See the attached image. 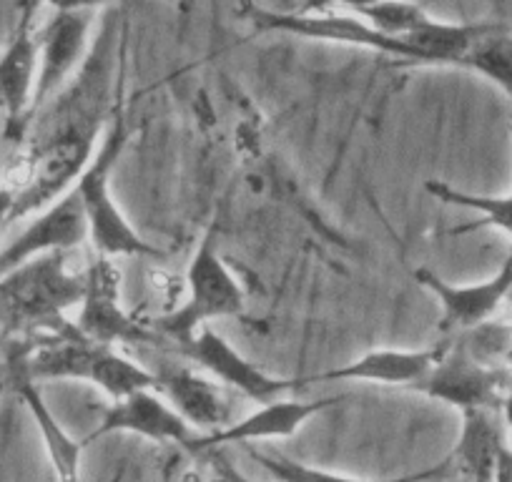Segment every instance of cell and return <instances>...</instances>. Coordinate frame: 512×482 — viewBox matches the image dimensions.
Returning a JSON list of instances; mask_svg holds the SVG:
<instances>
[{
    "mask_svg": "<svg viewBox=\"0 0 512 482\" xmlns=\"http://www.w3.org/2000/svg\"><path fill=\"white\" fill-rule=\"evenodd\" d=\"M239 16L256 33H284L309 41L342 43L384 53L410 66H455L460 68L477 38L495 23H452L430 18L407 36H384L352 11H269L244 0Z\"/></svg>",
    "mask_w": 512,
    "mask_h": 482,
    "instance_id": "obj_1",
    "label": "cell"
},
{
    "mask_svg": "<svg viewBox=\"0 0 512 482\" xmlns=\"http://www.w3.org/2000/svg\"><path fill=\"white\" fill-rule=\"evenodd\" d=\"M123 53L126 28L116 8H108L98 21L88 56L76 76L33 116L26 146H43L61 139L98 144L121 101Z\"/></svg>",
    "mask_w": 512,
    "mask_h": 482,
    "instance_id": "obj_2",
    "label": "cell"
},
{
    "mask_svg": "<svg viewBox=\"0 0 512 482\" xmlns=\"http://www.w3.org/2000/svg\"><path fill=\"white\" fill-rule=\"evenodd\" d=\"M71 252H51L0 277V332L3 337H53L71 329L68 309L81 307L88 264Z\"/></svg>",
    "mask_w": 512,
    "mask_h": 482,
    "instance_id": "obj_3",
    "label": "cell"
},
{
    "mask_svg": "<svg viewBox=\"0 0 512 482\" xmlns=\"http://www.w3.org/2000/svg\"><path fill=\"white\" fill-rule=\"evenodd\" d=\"M26 372L33 380H76L96 385L111 400L154 387V375L144 365L118 352L111 344L93 342L76 327L41 337L36 347H23Z\"/></svg>",
    "mask_w": 512,
    "mask_h": 482,
    "instance_id": "obj_4",
    "label": "cell"
},
{
    "mask_svg": "<svg viewBox=\"0 0 512 482\" xmlns=\"http://www.w3.org/2000/svg\"><path fill=\"white\" fill-rule=\"evenodd\" d=\"M131 136L128 129V118L123 113V103L118 101L116 111H113L111 121H108L106 131H103L98 149L93 154L91 164L86 166L81 176H78L76 186L86 209L88 229H91V244L96 254L108 259L116 257H164L159 247H151L149 241L128 224L123 211L118 209L116 199L111 191V176L116 169L118 159H121L126 141Z\"/></svg>",
    "mask_w": 512,
    "mask_h": 482,
    "instance_id": "obj_5",
    "label": "cell"
},
{
    "mask_svg": "<svg viewBox=\"0 0 512 482\" xmlns=\"http://www.w3.org/2000/svg\"><path fill=\"white\" fill-rule=\"evenodd\" d=\"M186 299L181 307L156 319L154 329L161 337H169L179 347L181 342L199 332L214 319L241 317L246 307V294L239 279L224 262L216 244V226H211L199 241L189 269H186Z\"/></svg>",
    "mask_w": 512,
    "mask_h": 482,
    "instance_id": "obj_6",
    "label": "cell"
},
{
    "mask_svg": "<svg viewBox=\"0 0 512 482\" xmlns=\"http://www.w3.org/2000/svg\"><path fill=\"white\" fill-rule=\"evenodd\" d=\"M96 26V8H56L46 26L38 31V78L33 91V116L76 76L86 61ZM28 136V134H26Z\"/></svg>",
    "mask_w": 512,
    "mask_h": 482,
    "instance_id": "obj_7",
    "label": "cell"
},
{
    "mask_svg": "<svg viewBox=\"0 0 512 482\" xmlns=\"http://www.w3.org/2000/svg\"><path fill=\"white\" fill-rule=\"evenodd\" d=\"M412 390L460 412L500 410L507 395V372L477 359L465 344H445L435 367Z\"/></svg>",
    "mask_w": 512,
    "mask_h": 482,
    "instance_id": "obj_8",
    "label": "cell"
},
{
    "mask_svg": "<svg viewBox=\"0 0 512 482\" xmlns=\"http://www.w3.org/2000/svg\"><path fill=\"white\" fill-rule=\"evenodd\" d=\"M73 327L83 337L101 344H156L161 334L156 329L144 327L136 317L123 309L121 304V272L113 259L93 254L88 264L86 294L78 307V317Z\"/></svg>",
    "mask_w": 512,
    "mask_h": 482,
    "instance_id": "obj_9",
    "label": "cell"
},
{
    "mask_svg": "<svg viewBox=\"0 0 512 482\" xmlns=\"http://www.w3.org/2000/svg\"><path fill=\"white\" fill-rule=\"evenodd\" d=\"M36 3H23L21 18L11 33V41L0 53V111L6 116V141L21 144L28 134L33 91L38 78V31H36Z\"/></svg>",
    "mask_w": 512,
    "mask_h": 482,
    "instance_id": "obj_10",
    "label": "cell"
},
{
    "mask_svg": "<svg viewBox=\"0 0 512 482\" xmlns=\"http://www.w3.org/2000/svg\"><path fill=\"white\" fill-rule=\"evenodd\" d=\"M111 432H134L151 442H161V445L171 442V445H181L194 452H199L201 440V432L194 430L156 387H144L121 400H113V405L103 412L96 430L83 440V447Z\"/></svg>",
    "mask_w": 512,
    "mask_h": 482,
    "instance_id": "obj_11",
    "label": "cell"
},
{
    "mask_svg": "<svg viewBox=\"0 0 512 482\" xmlns=\"http://www.w3.org/2000/svg\"><path fill=\"white\" fill-rule=\"evenodd\" d=\"M179 352L196 367L209 372L214 380H219V385L234 387L244 397L262 402V405L277 400L282 392L302 387V380H279V377L264 372L262 367H256L244 354L236 352L211 324L181 342Z\"/></svg>",
    "mask_w": 512,
    "mask_h": 482,
    "instance_id": "obj_12",
    "label": "cell"
},
{
    "mask_svg": "<svg viewBox=\"0 0 512 482\" xmlns=\"http://www.w3.org/2000/svg\"><path fill=\"white\" fill-rule=\"evenodd\" d=\"M83 241H91V229L81 196L71 189L51 206L38 211L31 224L11 244L0 249V277L41 254L78 249Z\"/></svg>",
    "mask_w": 512,
    "mask_h": 482,
    "instance_id": "obj_13",
    "label": "cell"
},
{
    "mask_svg": "<svg viewBox=\"0 0 512 482\" xmlns=\"http://www.w3.org/2000/svg\"><path fill=\"white\" fill-rule=\"evenodd\" d=\"M412 277L440 302V332H470V329L490 322L492 314L500 309L507 294L512 292V257H507L500 272L487 282L450 284L427 267L415 269Z\"/></svg>",
    "mask_w": 512,
    "mask_h": 482,
    "instance_id": "obj_14",
    "label": "cell"
},
{
    "mask_svg": "<svg viewBox=\"0 0 512 482\" xmlns=\"http://www.w3.org/2000/svg\"><path fill=\"white\" fill-rule=\"evenodd\" d=\"M154 387L171 402L176 412L201 435H211L231 425V402L224 395V387L199 375L189 362H171L159 359L151 370Z\"/></svg>",
    "mask_w": 512,
    "mask_h": 482,
    "instance_id": "obj_15",
    "label": "cell"
},
{
    "mask_svg": "<svg viewBox=\"0 0 512 482\" xmlns=\"http://www.w3.org/2000/svg\"><path fill=\"white\" fill-rule=\"evenodd\" d=\"M339 397H324V400H272L244 420L226 425L211 435H201L199 450H216L221 445H251L259 440H282L302 430L312 417L329 407L339 405Z\"/></svg>",
    "mask_w": 512,
    "mask_h": 482,
    "instance_id": "obj_16",
    "label": "cell"
},
{
    "mask_svg": "<svg viewBox=\"0 0 512 482\" xmlns=\"http://www.w3.org/2000/svg\"><path fill=\"white\" fill-rule=\"evenodd\" d=\"M445 352V344L430 349H372L347 365L334 367L322 375L304 377L307 382H374V385L415 387L435 367Z\"/></svg>",
    "mask_w": 512,
    "mask_h": 482,
    "instance_id": "obj_17",
    "label": "cell"
},
{
    "mask_svg": "<svg viewBox=\"0 0 512 482\" xmlns=\"http://www.w3.org/2000/svg\"><path fill=\"white\" fill-rule=\"evenodd\" d=\"M8 380H11V387L18 395V400H21L23 405L28 407V412H31L38 432H41L43 445H46L48 457H51V465L58 482H81L83 442L73 440V437L63 430L61 422L56 420L51 407L46 405L36 380L26 372L23 349H16V352L8 354Z\"/></svg>",
    "mask_w": 512,
    "mask_h": 482,
    "instance_id": "obj_18",
    "label": "cell"
},
{
    "mask_svg": "<svg viewBox=\"0 0 512 482\" xmlns=\"http://www.w3.org/2000/svg\"><path fill=\"white\" fill-rule=\"evenodd\" d=\"M505 445L500 410H467L462 412L460 440L445 465L455 467L462 482H492Z\"/></svg>",
    "mask_w": 512,
    "mask_h": 482,
    "instance_id": "obj_19",
    "label": "cell"
},
{
    "mask_svg": "<svg viewBox=\"0 0 512 482\" xmlns=\"http://www.w3.org/2000/svg\"><path fill=\"white\" fill-rule=\"evenodd\" d=\"M427 194L432 199L442 201L447 206H460V209H472L482 216V221H475L470 226H455L450 234H465V231L477 229V226H495V229L505 231L510 236V254L512 257V194L510 196H487V194H472V191H462L450 186L447 181L430 179L425 184Z\"/></svg>",
    "mask_w": 512,
    "mask_h": 482,
    "instance_id": "obj_20",
    "label": "cell"
},
{
    "mask_svg": "<svg viewBox=\"0 0 512 482\" xmlns=\"http://www.w3.org/2000/svg\"><path fill=\"white\" fill-rule=\"evenodd\" d=\"M460 68L480 73L482 78L495 83L512 101V31L502 23H495L475 46L467 51Z\"/></svg>",
    "mask_w": 512,
    "mask_h": 482,
    "instance_id": "obj_21",
    "label": "cell"
},
{
    "mask_svg": "<svg viewBox=\"0 0 512 482\" xmlns=\"http://www.w3.org/2000/svg\"><path fill=\"white\" fill-rule=\"evenodd\" d=\"M244 450L256 465L264 467V470H267L277 482H422V480H430V477L445 475L447 472V465L442 462L440 467L417 472V475L397 477V480H357V477H344V475H337V472H327V470H319V467L302 465V462L289 460V457L279 455V452L277 455H272V452L256 450L254 445H244Z\"/></svg>",
    "mask_w": 512,
    "mask_h": 482,
    "instance_id": "obj_22",
    "label": "cell"
},
{
    "mask_svg": "<svg viewBox=\"0 0 512 482\" xmlns=\"http://www.w3.org/2000/svg\"><path fill=\"white\" fill-rule=\"evenodd\" d=\"M379 0H302L297 11L322 13V11H362Z\"/></svg>",
    "mask_w": 512,
    "mask_h": 482,
    "instance_id": "obj_23",
    "label": "cell"
},
{
    "mask_svg": "<svg viewBox=\"0 0 512 482\" xmlns=\"http://www.w3.org/2000/svg\"><path fill=\"white\" fill-rule=\"evenodd\" d=\"M214 467H216V472H219L221 482H254V480H249L246 475H241V472L236 470V467L231 465V462L226 460L221 452H214Z\"/></svg>",
    "mask_w": 512,
    "mask_h": 482,
    "instance_id": "obj_24",
    "label": "cell"
},
{
    "mask_svg": "<svg viewBox=\"0 0 512 482\" xmlns=\"http://www.w3.org/2000/svg\"><path fill=\"white\" fill-rule=\"evenodd\" d=\"M13 204H16V189L8 184H0V229L11 221Z\"/></svg>",
    "mask_w": 512,
    "mask_h": 482,
    "instance_id": "obj_25",
    "label": "cell"
},
{
    "mask_svg": "<svg viewBox=\"0 0 512 482\" xmlns=\"http://www.w3.org/2000/svg\"><path fill=\"white\" fill-rule=\"evenodd\" d=\"M492 482H512V447H502L500 457H497L495 480Z\"/></svg>",
    "mask_w": 512,
    "mask_h": 482,
    "instance_id": "obj_26",
    "label": "cell"
},
{
    "mask_svg": "<svg viewBox=\"0 0 512 482\" xmlns=\"http://www.w3.org/2000/svg\"><path fill=\"white\" fill-rule=\"evenodd\" d=\"M500 412H502V417H505L507 427L512 430V392H507L505 395V400H502V405H500Z\"/></svg>",
    "mask_w": 512,
    "mask_h": 482,
    "instance_id": "obj_27",
    "label": "cell"
},
{
    "mask_svg": "<svg viewBox=\"0 0 512 482\" xmlns=\"http://www.w3.org/2000/svg\"><path fill=\"white\" fill-rule=\"evenodd\" d=\"M510 131H512V126H510Z\"/></svg>",
    "mask_w": 512,
    "mask_h": 482,
    "instance_id": "obj_28",
    "label": "cell"
},
{
    "mask_svg": "<svg viewBox=\"0 0 512 482\" xmlns=\"http://www.w3.org/2000/svg\"><path fill=\"white\" fill-rule=\"evenodd\" d=\"M0 334H3V332H0Z\"/></svg>",
    "mask_w": 512,
    "mask_h": 482,
    "instance_id": "obj_29",
    "label": "cell"
}]
</instances>
